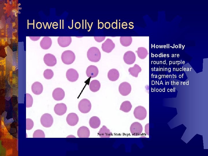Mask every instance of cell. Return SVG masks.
Instances as JSON below:
<instances>
[{
	"label": "cell",
	"mask_w": 208,
	"mask_h": 156,
	"mask_svg": "<svg viewBox=\"0 0 208 156\" xmlns=\"http://www.w3.org/2000/svg\"><path fill=\"white\" fill-rule=\"evenodd\" d=\"M87 57L90 61L96 62H99L101 58V53L99 49L96 47L90 48L87 52Z\"/></svg>",
	"instance_id": "cell-1"
},
{
	"label": "cell",
	"mask_w": 208,
	"mask_h": 156,
	"mask_svg": "<svg viewBox=\"0 0 208 156\" xmlns=\"http://www.w3.org/2000/svg\"><path fill=\"white\" fill-rule=\"evenodd\" d=\"M61 58L64 64L69 65L74 62L75 59V55L74 53L71 51L66 50L62 53Z\"/></svg>",
	"instance_id": "cell-2"
},
{
	"label": "cell",
	"mask_w": 208,
	"mask_h": 156,
	"mask_svg": "<svg viewBox=\"0 0 208 156\" xmlns=\"http://www.w3.org/2000/svg\"><path fill=\"white\" fill-rule=\"evenodd\" d=\"M78 109L80 112L83 113H87L89 112L91 108V104L88 99H84L79 102Z\"/></svg>",
	"instance_id": "cell-3"
},
{
	"label": "cell",
	"mask_w": 208,
	"mask_h": 156,
	"mask_svg": "<svg viewBox=\"0 0 208 156\" xmlns=\"http://www.w3.org/2000/svg\"><path fill=\"white\" fill-rule=\"evenodd\" d=\"M133 114L136 118L140 120H143L146 116V109L144 107L139 106L135 108L133 111Z\"/></svg>",
	"instance_id": "cell-4"
},
{
	"label": "cell",
	"mask_w": 208,
	"mask_h": 156,
	"mask_svg": "<svg viewBox=\"0 0 208 156\" xmlns=\"http://www.w3.org/2000/svg\"><path fill=\"white\" fill-rule=\"evenodd\" d=\"M53 118L49 114L46 113L43 114L40 118V122L43 126L45 127H50L53 123Z\"/></svg>",
	"instance_id": "cell-5"
},
{
	"label": "cell",
	"mask_w": 208,
	"mask_h": 156,
	"mask_svg": "<svg viewBox=\"0 0 208 156\" xmlns=\"http://www.w3.org/2000/svg\"><path fill=\"white\" fill-rule=\"evenodd\" d=\"M118 90L120 94L123 96H126L129 94L131 92V87L129 83L127 82H124L120 84Z\"/></svg>",
	"instance_id": "cell-6"
},
{
	"label": "cell",
	"mask_w": 208,
	"mask_h": 156,
	"mask_svg": "<svg viewBox=\"0 0 208 156\" xmlns=\"http://www.w3.org/2000/svg\"><path fill=\"white\" fill-rule=\"evenodd\" d=\"M115 47V44L112 40L109 38H107L102 43L101 48L103 51L109 53L112 51Z\"/></svg>",
	"instance_id": "cell-7"
},
{
	"label": "cell",
	"mask_w": 208,
	"mask_h": 156,
	"mask_svg": "<svg viewBox=\"0 0 208 156\" xmlns=\"http://www.w3.org/2000/svg\"><path fill=\"white\" fill-rule=\"evenodd\" d=\"M143 128L141 124L138 122H135L131 125L130 131L133 135L138 136L140 135L142 131Z\"/></svg>",
	"instance_id": "cell-8"
},
{
	"label": "cell",
	"mask_w": 208,
	"mask_h": 156,
	"mask_svg": "<svg viewBox=\"0 0 208 156\" xmlns=\"http://www.w3.org/2000/svg\"><path fill=\"white\" fill-rule=\"evenodd\" d=\"M43 61L46 65L50 67L55 66L57 63V59L55 56L51 53L45 54L43 57Z\"/></svg>",
	"instance_id": "cell-9"
},
{
	"label": "cell",
	"mask_w": 208,
	"mask_h": 156,
	"mask_svg": "<svg viewBox=\"0 0 208 156\" xmlns=\"http://www.w3.org/2000/svg\"><path fill=\"white\" fill-rule=\"evenodd\" d=\"M123 59L125 62L127 64H132L134 63L136 60L135 54L132 51H127L124 54Z\"/></svg>",
	"instance_id": "cell-10"
},
{
	"label": "cell",
	"mask_w": 208,
	"mask_h": 156,
	"mask_svg": "<svg viewBox=\"0 0 208 156\" xmlns=\"http://www.w3.org/2000/svg\"><path fill=\"white\" fill-rule=\"evenodd\" d=\"M66 76L67 79L71 82L76 81L79 78V74L77 71L73 68L68 69L66 71Z\"/></svg>",
	"instance_id": "cell-11"
},
{
	"label": "cell",
	"mask_w": 208,
	"mask_h": 156,
	"mask_svg": "<svg viewBox=\"0 0 208 156\" xmlns=\"http://www.w3.org/2000/svg\"><path fill=\"white\" fill-rule=\"evenodd\" d=\"M57 42L61 47H65L69 46L72 42L70 36H59L57 39Z\"/></svg>",
	"instance_id": "cell-12"
},
{
	"label": "cell",
	"mask_w": 208,
	"mask_h": 156,
	"mask_svg": "<svg viewBox=\"0 0 208 156\" xmlns=\"http://www.w3.org/2000/svg\"><path fill=\"white\" fill-rule=\"evenodd\" d=\"M65 93L64 90L61 88H57L55 89L52 92V96L56 101L62 100L65 96Z\"/></svg>",
	"instance_id": "cell-13"
},
{
	"label": "cell",
	"mask_w": 208,
	"mask_h": 156,
	"mask_svg": "<svg viewBox=\"0 0 208 156\" xmlns=\"http://www.w3.org/2000/svg\"><path fill=\"white\" fill-rule=\"evenodd\" d=\"M66 121L68 124L70 126H75L78 122V116L76 113H70L66 117Z\"/></svg>",
	"instance_id": "cell-14"
},
{
	"label": "cell",
	"mask_w": 208,
	"mask_h": 156,
	"mask_svg": "<svg viewBox=\"0 0 208 156\" xmlns=\"http://www.w3.org/2000/svg\"><path fill=\"white\" fill-rule=\"evenodd\" d=\"M67 109L66 104L62 103L57 104L54 108L55 113L59 116H62L65 114L66 112Z\"/></svg>",
	"instance_id": "cell-15"
},
{
	"label": "cell",
	"mask_w": 208,
	"mask_h": 156,
	"mask_svg": "<svg viewBox=\"0 0 208 156\" xmlns=\"http://www.w3.org/2000/svg\"><path fill=\"white\" fill-rule=\"evenodd\" d=\"M86 73L89 78H93L97 76L99 73V70L95 66L91 65L87 68Z\"/></svg>",
	"instance_id": "cell-16"
},
{
	"label": "cell",
	"mask_w": 208,
	"mask_h": 156,
	"mask_svg": "<svg viewBox=\"0 0 208 156\" xmlns=\"http://www.w3.org/2000/svg\"><path fill=\"white\" fill-rule=\"evenodd\" d=\"M52 41L51 38L48 36L43 37L40 42V45L43 49H48L51 46Z\"/></svg>",
	"instance_id": "cell-17"
},
{
	"label": "cell",
	"mask_w": 208,
	"mask_h": 156,
	"mask_svg": "<svg viewBox=\"0 0 208 156\" xmlns=\"http://www.w3.org/2000/svg\"><path fill=\"white\" fill-rule=\"evenodd\" d=\"M77 134L79 138H89L90 135V130L86 127L81 126L78 129Z\"/></svg>",
	"instance_id": "cell-18"
},
{
	"label": "cell",
	"mask_w": 208,
	"mask_h": 156,
	"mask_svg": "<svg viewBox=\"0 0 208 156\" xmlns=\"http://www.w3.org/2000/svg\"><path fill=\"white\" fill-rule=\"evenodd\" d=\"M31 89L32 92L35 94L38 95L42 92L43 87L42 84L40 82L36 81L32 85Z\"/></svg>",
	"instance_id": "cell-19"
},
{
	"label": "cell",
	"mask_w": 208,
	"mask_h": 156,
	"mask_svg": "<svg viewBox=\"0 0 208 156\" xmlns=\"http://www.w3.org/2000/svg\"><path fill=\"white\" fill-rule=\"evenodd\" d=\"M119 77V72L118 70L116 69H111L108 73V78L111 81H116L118 79Z\"/></svg>",
	"instance_id": "cell-20"
},
{
	"label": "cell",
	"mask_w": 208,
	"mask_h": 156,
	"mask_svg": "<svg viewBox=\"0 0 208 156\" xmlns=\"http://www.w3.org/2000/svg\"><path fill=\"white\" fill-rule=\"evenodd\" d=\"M112 134L110 130L105 125L102 126L98 133V135L101 138H109Z\"/></svg>",
	"instance_id": "cell-21"
},
{
	"label": "cell",
	"mask_w": 208,
	"mask_h": 156,
	"mask_svg": "<svg viewBox=\"0 0 208 156\" xmlns=\"http://www.w3.org/2000/svg\"><path fill=\"white\" fill-rule=\"evenodd\" d=\"M89 124L91 128L96 129L98 128L100 126L101 121L99 118L98 117L93 116L90 118Z\"/></svg>",
	"instance_id": "cell-22"
},
{
	"label": "cell",
	"mask_w": 208,
	"mask_h": 156,
	"mask_svg": "<svg viewBox=\"0 0 208 156\" xmlns=\"http://www.w3.org/2000/svg\"><path fill=\"white\" fill-rule=\"evenodd\" d=\"M141 68L138 65L135 64L133 67L129 68L128 71L130 74L133 77H138L139 73L141 72Z\"/></svg>",
	"instance_id": "cell-23"
},
{
	"label": "cell",
	"mask_w": 208,
	"mask_h": 156,
	"mask_svg": "<svg viewBox=\"0 0 208 156\" xmlns=\"http://www.w3.org/2000/svg\"><path fill=\"white\" fill-rule=\"evenodd\" d=\"M89 85L90 90L93 92L99 91L101 87L100 82L97 80H94L91 81Z\"/></svg>",
	"instance_id": "cell-24"
},
{
	"label": "cell",
	"mask_w": 208,
	"mask_h": 156,
	"mask_svg": "<svg viewBox=\"0 0 208 156\" xmlns=\"http://www.w3.org/2000/svg\"><path fill=\"white\" fill-rule=\"evenodd\" d=\"M132 40L131 36H121L120 39V44L125 47L130 46L132 43Z\"/></svg>",
	"instance_id": "cell-25"
},
{
	"label": "cell",
	"mask_w": 208,
	"mask_h": 156,
	"mask_svg": "<svg viewBox=\"0 0 208 156\" xmlns=\"http://www.w3.org/2000/svg\"><path fill=\"white\" fill-rule=\"evenodd\" d=\"M132 107V105L130 102L126 101L122 103L120 109L124 112H128L131 110Z\"/></svg>",
	"instance_id": "cell-26"
},
{
	"label": "cell",
	"mask_w": 208,
	"mask_h": 156,
	"mask_svg": "<svg viewBox=\"0 0 208 156\" xmlns=\"http://www.w3.org/2000/svg\"><path fill=\"white\" fill-rule=\"evenodd\" d=\"M136 52L137 53L138 57L142 59L145 58L148 54L147 50L144 47L138 48Z\"/></svg>",
	"instance_id": "cell-27"
},
{
	"label": "cell",
	"mask_w": 208,
	"mask_h": 156,
	"mask_svg": "<svg viewBox=\"0 0 208 156\" xmlns=\"http://www.w3.org/2000/svg\"><path fill=\"white\" fill-rule=\"evenodd\" d=\"M54 73L53 71L50 69H46L44 72L43 76L44 78L46 79H51L53 77Z\"/></svg>",
	"instance_id": "cell-28"
},
{
	"label": "cell",
	"mask_w": 208,
	"mask_h": 156,
	"mask_svg": "<svg viewBox=\"0 0 208 156\" xmlns=\"http://www.w3.org/2000/svg\"><path fill=\"white\" fill-rule=\"evenodd\" d=\"M33 137V138H45V135L42 130L37 129L34 131Z\"/></svg>",
	"instance_id": "cell-29"
},
{
	"label": "cell",
	"mask_w": 208,
	"mask_h": 156,
	"mask_svg": "<svg viewBox=\"0 0 208 156\" xmlns=\"http://www.w3.org/2000/svg\"><path fill=\"white\" fill-rule=\"evenodd\" d=\"M33 98L30 94H26V107H30L32 106L33 103Z\"/></svg>",
	"instance_id": "cell-30"
},
{
	"label": "cell",
	"mask_w": 208,
	"mask_h": 156,
	"mask_svg": "<svg viewBox=\"0 0 208 156\" xmlns=\"http://www.w3.org/2000/svg\"><path fill=\"white\" fill-rule=\"evenodd\" d=\"M34 126L33 121L30 118L26 119V129L27 130L31 129Z\"/></svg>",
	"instance_id": "cell-31"
},
{
	"label": "cell",
	"mask_w": 208,
	"mask_h": 156,
	"mask_svg": "<svg viewBox=\"0 0 208 156\" xmlns=\"http://www.w3.org/2000/svg\"><path fill=\"white\" fill-rule=\"evenodd\" d=\"M105 36H94V40L98 42H101L105 39Z\"/></svg>",
	"instance_id": "cell-32"
},
{
	"label": "cell",
	"mask_w": 208,
	"mask_h": 156,
	"mask_svg": "<svg viewBox=\"0 0 208 156\" xmlns=\"http://www.w3.org/2000/svg\"><path fill=\"white\" fill-rule=\"evenodd\" d=\"M29 38L32 41H36L38 40L40 38V36H29Z\"/></svg>",
	"instance_id": "cell-33"
},
{
	"label": "cell",
	"mask_w": 208,
	"mask_h": 156,
	"mask_svg": "<svg viewBox=\"0 0 208 156\" xmlns=\"http://www.w3.org/2000/svg\"><path fill=\"white\" fill-rule=\"evenodd\" d=\"M145 132L148 135H149V123L147 124L145 126Z\"/></svg>",
	"instance_id": "cell-34"
}]
</instances>
